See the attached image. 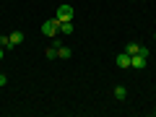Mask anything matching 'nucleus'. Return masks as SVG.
Masks as SVG:
<instances>
[{"instance_id": "obj_1", "label": "nucleus", "mask_w": 156, "mask_h": 117, "mask_svg": "<svg viewBox=\"0 0 156 117\" xmlns=\"http://www.w3.org/2000/svg\"><path fill=\"white\" fill-rule=\"evenodd\" d=\"M57 31H60V21H57V18H50V21L42 23V34H44V37H55Z\"/></svg>"}, {"instance_id": "obj_2", "label": "nucleus", "mask_w": 156, "mask_h": 117, "mask_svg": "<svg viewBox=\"0 0 156 117\" xmlns=\"http://www.w3.org/2000/svg\"><path fill=\"white\" fill-rule=\"evenodd\" d=\"M146 62H148V55H143V52L130 55V68H146Z\"/></svg>"}, {"instance_id": "obj_3", "label": "nucleus", "mask_w": 156, "mask_h": 117, "mask_svg": "<svg viewBox=\"0 0 156 117\" xmlns=\"http://www.w3.org/2000/svg\"><path fill=\"white\" fill-rule=\"evenodd\" d=\"M55 18H57V21H70V18H73V8L70 5H60Z\"/></svg>"}, {"instance_id": "obj_4", "label": "nucleus", "mask_w": 156, "mask_h": 117, "mask_svg": "<svg viewBox=\"0 0 156 117\" xmlns=\"http://www.w3.org/2000/svg\"><path fill=\"white\" fill-rule=\"evenodd\" d=\"M112 96H115L117 101H125V99H128V89H125V86H115V91H112Z\"/></svg>"}, {"instance_id": "obj_5", "label": "nucleus", "mask_w": 156, "mask_h": 117, "mask_svg": "<svg viewBox=\"0 0 156 117\" xmlns=\"http://www.w3.org/2000/svg\"><path fill=\"white\" fill-rule=\"evenodd\" d=\"M117 65L120 68H130V52H120V55H117Z\"/></svg>"}, {"instance_id": "obj_6", "label": "nucleus", "mask_w": 156, "mask_h": 117, "mask_svg": "<svg viewBox=\"0 0 156 117\" xmlns=\"http://www.w3.org/2000/svg\"><path fill=\"white\" fill-rule=\"evenodd\" d=\"M8 37H11V44L13 47H18L23 39H26V37H23V31H13V34H8Z\"/></svg>"}, {"instance_id": "obj_7", "label": "nucleus", "mask_w": 156, "mask_h": 117, "mask_svg": "<svg viewBox=\"0 0 156 117\" xmlns=\"http://www.w3.org/2000/svg\"><path fill=\"white\" fill-rule=\"evenodd\" d=\"M70 55H73V52H70V47H57V57H60V60H70Z\"/></svg>"}, {"instance_id": "obj_8", "label": "nucleus", "mask_w": 156, "mask_h": 117, "mask_svg": "<svg viewBox=\"0 0 156 117\" xmlns=\"http://www.w3.org/2000/svg\"><path fill=\"white\" fill-rule=\"evenodd\" d=\"M0 47H3V50H13L11 37H8V34H0Z\"/></svg>"}, {"instance_id": "obj_9", "label": "nucleus", "mask_w": 156, "mask_h": 117, "mask_svg": "<svg viewBox=\"0 0 156 117\" xmlns=\"http://www.w3.org/2000/svg\"><path fill=\"white\" fill-rule=\"evenodd\" d=\"M143 47L138 44V42H128V47H125V52H130V55H135V52H140Z\"/></svg>"}, {"instance_id": "obj_10", "label": "nucleus", "mask_w": 156, "mask_h": 117, "mask_svg": "<svg viewBox=\"0 0 156 117\" xmlns=\"http://www.w3.org/2000/svg\"><path fill=\"white\" fill-rule=\"evenodd\" d=\"M60 31L62 34H73V23L70 21H60Z\"/></svg>"}, {"instance_id": "obj_11", "label": "nucleus", "mask_w": 156, "mask_h": 117, "mask_svg": "<svg viewBox=\"0 0 156 117\" xmlns=\"http://www.w3.org/2000/svg\"><path fill=\"white\" fill-rule=\"evenodd\" d=\"M57 47H60V44H52V47H47V52H44V55L50 57V60H55V57H57Z\"/></svg>"}, {"instance_id": "obj_12", "label": "nucleus", "mask_w": 156, "mask_h": 117, "mask_svg": "<svg viewBox=\"0 0 156 117\" xmlns=\"http://www.w3.org/2000/svg\"><path fill=\"white\" fill-rule=\"evenodd\" d=\"M8 83V76H3V73H0V86H5Z\"/></svg>"}, {"instance_id": "obj_13", "label": "nucleus", "mask_w": 156, "mask_h": 117, "mask_svg": "<svg viewBox=\"0 0 156 117\" xmlns=\"http://www.w3.org/2000/svg\"><path fill=\"white\" fill-rule=\"evenodd\" d=\"M3 57H5V50H3V47H0V60H3Z\"/></svg>"}, {"instance_id": "obj_14", "label": "nucleus", "mask_w": 156, "mask_h": 117, "mask_svg": "<svg viewBox=\"0 0 156 117\" xmlns=\"http://www.w3.org/2000/svg\"><path fill=\"white\" fill-rule=\"evenodd\" d=\"M154 117H156V109H154Z\"/></svg>"}, {"instance_id": "obj_15", "label": "nucleus", "mask_w": 156, "mask_h": 117, "mask_svg": "<svg viewBox=\"0 0 156 117\" xmlns=\"http://www.w3.org/2000/svg\"><path fill=\"white\" fill-rule=\"evenodd\" d=\"M140 3H146V0H140Z\"/></svg>"}, {"instance_id": "obj_16", "label": "nucleus", "mask_w": 156, "mask_h": 117, "mask_svg": "<svg viewBox=\"0 0 156 117\" xmlns=\"http://www.w3.org/2000/svg\"><path fill=\"white\" fill-rule=\"evenodd\" d=\"M154 39H156V34H154Z\"/></svg>"}]
</instances>
